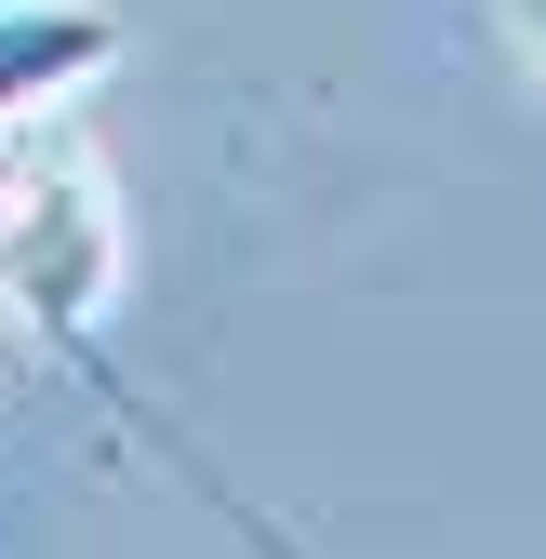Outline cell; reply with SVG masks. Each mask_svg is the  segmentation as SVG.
Masks as SVG:
<instances>
[{
	"label": "cell",
	"instance_id": "obj_2",
	"mask_svg": "<svg viewBox=\"0 0 546 559\" xmlns=\"http://www.w3.org/2000/svg\"><path fill=\"white\" fill-rule=\"evenodd\" d=\"M107 67H120V14H94V0H0V120H40L81 81H107Z\"/></svg>",
	"mask_w": 546,
	"mask_h": 559
},
{
	"label": "cell",
	"instance_id": "obj_1",
	"mask_svg": "<svg viewBox=\"0 0 546 559\" xmlns=\"http://www.w3.org/2000/svg\"><path fill=\"white\" fill-rule=\"evenodd\" d=\"M107 294H120V200H107V160L81 147L67 107L0 120V307H14L54 360L107 400V427H120L133 453L187 466L174 427L147 413V386H133L120 346H107ZM187 479H200V466H187ZM200 493H214V479H200Z\"/></svg>",
	"mask_w": 546,
	"mask_h": 559
},
{
	"label": "cell",
	"instance_id": "obj_3",
	"mask_svg": "<svg viewBox=\"0 0 546 559\" xmlns=\"http://www.w3.org/2000/svg\"><path fill=\"white\" fill-rule=\"evenodd\" d=\"M520 40H533V53H546V0H520Z\"/></svg>",
	"mask_w": 546,
	"mask_h": 559
}]
</instances>
